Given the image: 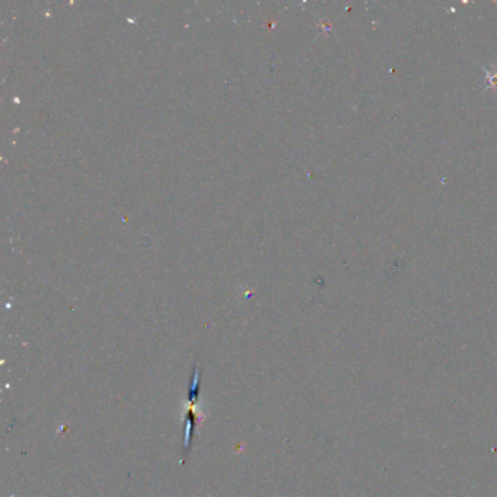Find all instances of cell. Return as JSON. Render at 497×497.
<instances>
[{
	"instance_id": "1",
	"label": "cell",
	"mask_w": 497,
	"mask_h": 497,
	"mask_svg": "<svg viewBox=\"0 0 497 497\" xmlns=\"http://www.w3.org/2000/svg\"><path fill=\"white\" fill-rule=\"evenodd\" d=\"M200 394H202V369L199 368V363L192 368V382H190L189 391H187V399H185V413H184V435H182V460L189 457L190 450L192 447V440L196 433L197 425L202 421V413L197 409V404L200 403Z\"/></svg>"
}]
</instances>
